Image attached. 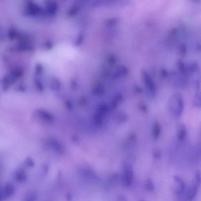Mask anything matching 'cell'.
<instances>
[{"label":"cell","mask_w":201,"mask_h":201,"mask_svg":"<svg viewBox=\"0 0 201 201\" xmlns=\"http://www.w3.org/2000/svg\"><path fill=\"white\" fill-rule=\"evenodd\" d=\"M194 179V184L196 185L198 187L200 186L201 177L200 172L199 170H196L195 172Z\"/></svg>","instance_id":"obj_18"},{"label":"cell","mask_w":201,"mask_h":201,"mask_svg":"<svg viewBox=\"0 0 201 201\" xmlns=\"http://www.w3.org/2000/svg\"><path fill=\"white\" fill-rule=\"evenodd\" d=\"M152 154L153 157L156 159H158L161 156V151L158 148H154L152 150Z\"/></svg>","instance_id":"obj_21"},{"label":"cell","mask_w":201,"mask_h":201,"mask_svg":"<svg viewBox=\"0 0 201 201\" xmlns=\"http://www.w3.org/2000/svg\"><path fill=\"white\" fill-rule=\"evenodd\" d=\"M140 201H145L144 200H143V199H142V200H141Z\"/></svg>","instance_id":"obj_30"},{"label":"cell","mask_w":201,"mask_h":201,"mask_svg":"<svg viewBox=\"0 0 201 201\" xmlns=\"http://www.w3.org/2000/svg\"><path fill=\"white\" fill-rule=\"evenodd\" d=\"M117 201H128V200L125 195H120L117 197Z\"/></svg>","instance_id":"obj_25"},{"label":"cell","mask_w":201,"mask_h":201,"mask_svg":"<svg viewBox=\"0 0 201 201\" xmlns=\"http://www.w3.org/2000/svg\"><path fill=\"white\" fill-rule=\"evenodd\" d=\"M66 107H67V108L68 109H71L72 108L73 105L72 103L71 102H70V101H66L65 103Z\"/></svg>","instance_id":"obj_26"},{"label":"cell","mask_w":201,"mask_h":201,"mask_svg":"<svg viewBox=\"0 0 201 201\" xmlns=\"http://www.w3.org/2000/svg\"><path fill=\"white\" fill-rule=\"evenodd\" d=\"M145 187L149 191L153 192L154 189V186L151 179H148L145 182Z\"/></svg>","instance_id":"obj_17"},{"label":"cell","mask_w":201,"mask_h":201,"mask_svg":"<svg viewBox=\"0 0 201 201\" xmlns=\"http://www.w3.org/2000/svg\"><path fill=\"white\" fill-rule=\"evenodd\" d=\"M168 107L172 114L176 117L181 115L184 109V101L181 95L176 93L172 96L169 99Z\"/></svg>","instance_id":"obj_1"},{"label":"cell","mask_w":201,"mask_h":201,"mask_svg":"<svg viewBox=\"0 0 201 201\" xmlns=\"http://www.w3.org/2000/svg\"><path fill=\"white\" fill-rule=\"evenodd\" d=\"M133 168L130 165H126L125 166L124 173L122 178V182L123 186L129 187L133 183Z\"/></svg>","instance_id":"obj_3"},{"label":"cell","mask_w":201,"mask_h":201,"mask_svg":"<svg viewBox=\"0 0 201 201\" xmlns=\"http://www.w3.org/2000/svg\"><path fill=\"white\" fill-rule=\"evenodd\" d=\"M73 138L74 139H73V140H74V142H76L78 140V138L77 137H73Z\"/></svg>","instance_id":"obj_29"},{"label":"cell","mask_w":201,"mask_h":201,"mask_svg":"<svg viewBox=\"0 0 201 201\" xmlns=\"http://www.w3.org/2000/svg\"><path fill=\"white\" fill-rule=\"evenodd\" d=\"M124 100L123 96L121 94H117L115 95L112 100L111 107L113 109H116L118 107Z\"/></svg>","instance_id":"obj_10"},{"label":"cell","mask_w":201,"mask_h":201,"mask_svg":"<svg viewBox=\"0 0 201 201\" xmlns=\"http://www.w3.org/2000/svg\"><path fill=\"white\" fill-rule=\"evenodd\" d=\"M174 179L175 182H176L178 184L176 192L178 194H181L184 190L185 186H186L184 182L181 178L179 177L177 175H174Z\"/></svg>","instance_id":"obj_7"},{"label":"cell","mask_w":201,"mask_h":201,"mask_svg":"<svg viewBox=\"0 0 201 201\" xmlns=\"http://www.w3.org/2000/svg\"><path fill=\"white\" fill-rule=\"evenodd\" d=\"M139 108L143 112H146L147 111V107L144 103H141L139 104Z\"/></svg>","instance_id":"obj_24"},{"label":"cell","mask_w":201,"mask_h":201,"mask_svg":"<svg viewBox=\"0 0 201 201\" xmlns=\"http://www.w3.org/2000/svg\"><path fill=\"white\" fill-rule=\"evenodd\" d=\"M38 195L35 190H28L24 195L23 201H37Z\"/></svg>","instance_id":"obj_8"},{"label":"cell","mask_w":201,"mask_h":201,"mask_svg":"<svg viewBox=\"0 0 201 201\" xmlns=\"http://www.w3.org/2000/svg\"><path fill=\"white\" fill-rule=\"evenodd\" d=\"M37 112L40 118L43 120L48 122H51L54 120V117L52 115L50 114L48 112L42 110H39Z\"/></svg>","instance_id":"obj_11"},{"label":"cell","mask_w":201,"mask_h":201,"mask_svg":"<svg viewBox=\"0 0 201 201\" xmlns=\"http://www.w3.org/2000/svg\"><path fill=\"white\" fill-rule=\"evenodd\" d=\"M187 135V129L185 124H181L178 128L177 136L179 140H185Z\"/></svg>","instance_id":"obj_6"},{"label":"cell","mask_w":201,"mask_h":201,"mask_svg":"<svg viewBox=\"0 0 201 201\" xmlns=\"http://www.w3.org/2000/svg\"><path fill=\"white\" fill-rule=\"evenodd\" d=\"M161 126L158 122H156L154 124L152 130V137L154 140H156L160 137L161 133Z\"/></svg>","instance_id":"obj_9"},{"label":"cell","mask_w":201,"mask_h":201,"mask_svg":"<svg viewBox=\"0 0 201 201\" xmlns=\"http://www.w3.org/2000/svg\"><path fill=\"white\" fill-rule=\"evenodd\" d=\"M142 76L146 90L152 96L154 95L156 92V85L149 73L143 70L142 71Z\"/></svg>","instance_id":"obj_2"},{"label":"cell","mask_w":201,"mask_h":201,"mask_svg":"<svg viewBox=\"0 0 201 201\" xmlns=\"http://www.w3.org/2000/svg\"><path fill=\"white\" fill-rule=\"evenodd\" d=\"M6 199L4 197L3 195L1 190V188H0V201H4Z\"/></svg>","instance_id":"obj_27"},{"label":"cell","mask_w":201,"mask_h":201,"mask_svg":"<svg viewBox=\"0 0 201 201\" xmlns=\"http://www.w3.org/2000/svg\"><path fill=\"white\" fill-rule=\"evenodd\" d=\"M24 163L25 166L28 167L32 168L35 166V163L34 160L31 158H28L26 159Z\"/></svg>","instance_id":"obj_22"},{"label":"cell","mask_w":201,"mask_h":201,"mask_svg":"<svg viewBox=\"0 0 201 201\" xmlns=\"http://www.w3.org/2000/svg\"><path fill=\"white\" fill-rule=\"evenodd\" d=\"M61 83L57 79L52 78L50 81V87L54 91H58L61 88Z\"/></svg>","instance_id":"obj_13"},{"label":"cell","mask_w":201,"mask_h":201,"mask_svg":"<svg viewBox=\"0 0 201 201\" xmlns=\"http://www.w3.org/2000/svg\"><path fill=\"white\" fill-rule=\"evenodd\" d=\"M103 116L100 113L97 112V113L95 116L94 122L97 125H101L103 122Z\"/></svg>","instance_id":"obj_20"},{"label":"cell","mask_w":201,"mask_h":201,"mask_svg":"<svg viewBox=\"0 0 201 201\" xmlns=\"http://www.w3.org/2000/svg\"><path fill=\"white\" fill-rule=\"evenodd\" d=\"M1 189L6 199L12 197L15 193V186L11 182H7Z\"/></svg>","instance_id":"obj_4"},{"label":"cell","mask_w":201,"mask_h":201,"mask_svg":"<svg viewBox=\"0 0 201 201\" xmlns=\"http://www.w3.org/2000/svg\"><path fill=\"white\" fill-rule=\"evenodd\" d=\"M93 93L94 95L96 96H102L104 93V87L101 84H97L94 88L93 90Z\"/></svg>","instance_id":"obj_15"},{"label":"cell","mask_w":201,"mask_h":201,"mask_svg":"<svg viewBox=\"0 0 201 201\" xmlns=\"http://www.w3.org/2000/svg\"><path fill=\"white\" fill-rule=\"evenodd\" d=\"M194 103L195 105L197 106L198 107L200 106L201 105V100H200V94L198 93L196 94V95L195 96L194 99Z\"/></svg>","instance_id":"obj_23"},{"label":"cell","mask_w":201,"mask_h":201,"mask_svg":"<svg viewBox=\"0 0 201 201\" xmlns=\"http://www.w3.org/2000/svg\"><path fill=\"white\" fill-rule=\"evenodd\" d=\"M67 199H68V201L71 200V195L70 193H68L67 195Z\"/></svg>","instance_id":"obj_28"},{"label":"cell","mask_w":201,"mask_h":201,"mask_svg":"<svg viewBox=\"0 0 201 201\" xmlns=\"http://www.w3.org/2000/svg\"><path fill=\"white\" fill-rule=\"evenodd\" d=\"M198 188L199 187L194 184L191 187L187 195V199L188 200L191 201L195 199L197 194Z\"/></svg>","instance_id":"obj_12"},{"label":"cell","mask_w":201,"mask_h":201,"mask_svg":"<svg viewBox=\"0 0 201 201\" xmlns=\"http://www.w3.org/2000/svg\"><path fill=\"white\" fill-rule=\"evenodd\" d=\"M109 111V108L108 106L104 104V103H103V104H101L97 112L100 113L103 116H104V115L107 114Z\"/></svg>","instance_id":"obj_19"},{"label":"cell","mask_w":201,"mask_h":201,"mask_svg":"<svg viewBox=\"0 0 201 201\" xmlns=\"http://www.w3.org/2000/svg\"><path fill=\"white\" fill-rule=\"evenodd\" d=\"M50 146L52 149L58 152H62L63 151V147L61 143L56 140H50L49 142Z\"/></svg>","instance_id":"obj_14"},{"label":"cell","mask_w":201,"mask_h":201,"mask_svg":"<svg viewBox=\"0 0 201 201\" xmlns=\"http://www.w3.org/2000/svg\"><path fill=\"white\" fill-rule=\"evenodd\" d=\"M117 120L119 123H124L127 121L128 119V116L125 113L121 112L119 113L117 116Z\"/></svg>","instance_id":"obj_16"},{"label":"cell","mask_w":201,"mask_h":201,"mask_svg":"<svg viewBox=\"0 0 201 201\" xmlns=\"http://www.w3.org/2000/svg\"><path fill=\"white\" fill-rule=\"evenodd\" d=\"M13 177L16 182L20 183H25L28 179L26 171L21 168L16 169L13 174Z\"/></svg>","instance_id":"obj_5"}]
</instances>
